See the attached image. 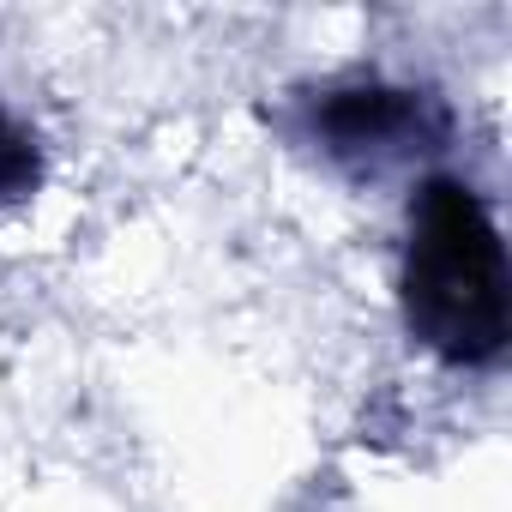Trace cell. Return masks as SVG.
<instances>
[{
	"label": "cell",
	"instance_id": "obj_3",
	"mask_svg": "<svg viewBox=\"0 0 512 512\" xmlns=\"http://www.w3.org/2000/svg\"><path fill=\"white\" fill-rule=\"evenodd\" d=\"M43 187V145L25 121L0 109V205H19Z\"/></svg>",
	"mask_w": 512,
	"mask_h": 512
},
{
	"label": "cell",
	"instance_id": "obj_2",
	"mask_svg": "<svg viewBox=\"0 0 512 512\" xmlns=\"http://www.w3.org/2000/svg\"><path fill=\"white\" fill-rule=\"evenodd\" d=\"M308 133L338 163H380L398 151H428L446 133V109L434 91L386 85V79H350L308 103Z\"/></svg>",
	"mask_w": 512,
	"mask_h": 512
},
{
	"label": "cell",
	"instance_id": "obj_1",
	"mask_svg": "<svg viewBox=\"0 0 512 512\" xmlns=\"http://www.w3.org/2000/svg\"><path fill=\"white\" fill-rule=\"evenodd\" d=\"M398 308L410 338L452 368H488L506 356V241L488 199L470 181L434 175L410 199Z\"/></svg>",
	"mask_w": 512,
	"mask_h": 512
}]
</instances>
